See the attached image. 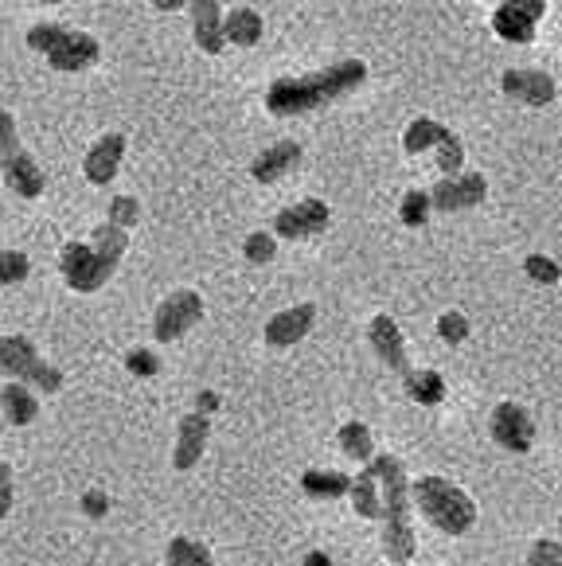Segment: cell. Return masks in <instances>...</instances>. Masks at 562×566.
I'll use <instances>...</instances> for the list:
<instances>
[{
  "mask_svg": "<svg viewBox=\"0 0 562 566\" xmlns=\"http://www.w3.org/2000/svg\"><path fill=\"white\" fill-rule=\"evenodd\" d=\"M367 78V67L360 59H344V63H332L321 67L313 75H298V78H278V83L266 91V109L273 117H298L309 114L316 106H329V102L344 98L347 91H356Z\"/></svg>",
  "mask_w": 562,
  "mask_h": 566,
  "instance_id": "obj_1",
  "label": "cell"
},
{
  "mask_svg": "<svg viewBox=\"0 0 562 566\" xmlns=\"http://www.w3.org/2000/svg\"><path fill=\"white\" fill-rule=\"evenodd\" d=\"M379 481V500H383V555L391 558V566H410L414 551H418V539H414V496H410V476H406V465L391 453L375 458L367 465Z\"/></svg>",
  "mask_w": 562,
  "mask_h": 566,
  "instance_id": "obj_2",
  "label": "cell"
},
{
  "mask_svg": "<svg viewBox=\"0 0 562 566\" xmlns=\"http://www.w3.org/2000/svg\"><path fill=\"white\" fill-rule=\"evenodd\" d=\"M125 254V231H117L114 223H102L94 231V242H66L63 247V282L75 293H94L114 277L117 262Z\"/></svg>",
  "mask_w": 562,
  "mask_h": 566,
  "instance_id": "obj_3",
  "label": "cell"
},
{
  "mask_svg": "<svg viewBox=\"0 0 562 566\" xmlns=\"http://www.w3.org/2000/svg\"><path fill=\"white\" fill-rule=\"evenodd\" d=\"M414 509L430 520L441 535H469V527L477 524V504L465 496L457 484L441 481V476H418L410 484Z\"/></svg>",
  "mask_w": 562,
  "mask_h": 566,
  "instance_id": "obj_4",
  "label": "cell"
},
{
  "mask_svg": "<svg viewBox=\"0 0 562 566\" xmlns=\"http://www.w3.org/2000/svg\"><path fill=\"white\" fill-rule=\"evenodd\" d=\"M0 371L17 379V384L48 395L63 387V371L55 364H48V359H40V352L24 336H0Z\"/></svg>",
  "mask_w": 562,
  "mask_h": 566,
  "instance_id": "obj_5",
  "label": "cell"
},
{
  "mask_svg": "<svg viewBox=\"0 0 562 566\" xmlns=\"http://www.w3.org/2000/svg\"><path fill=\"white\" fill-rule=\"evenodd\" d=\"M204 317V297L191 290H176L173 297H165L157 305V317H153V333L160 344H173L188 333L196 321Z\"/></svg>",
  "mask_w": 562,
  "mask_h": 566,
  "instance_id": "obj_6",
  "label": "cell"
},
{
  "mask_svg": "<svg viewBox=\"0 0 562 566\" xmlns=\"http://www.w3.org/2000/svg\"><path fill=\"white\" fill-rule=\"evenodd\" d=\"M488 433H492V442L508 453H528L531 442H535V422L531 415L520 407V402H500L488 418Z\"/></svg>",
  "mask_w": 562,
  "mask_h": 566,
  "instance_id": "obj_7",
  "label": "cell"
},
{
  "mask_svg": "<svg viewBox=\"0 0 562 566\" xmlns=\"http://www.w3.org/2000/svg\"><path fill=\"white\" fill-rule=\"evenodd\" d=\"M329 219H332V211H329V203L324 200H301V203H293V208H281L278 216H273V239H313V234H321V231H329Z\"/></svg>",
  "mask_w": 562,
  "mask_h": 566,
  "instance_id": "obj_8",
  "label": "cell"
},
{
  "mask_svg": "<svg viewBox=\"0 0 562 566\" xmlns=\"http://www.w3.org/2000/svg\"><path fill=\"white\" fill-rule=\"evenodd\" d=\"M488 196V180L480 172H461L441 180L438 188L430 192V208L441 211V216H454V211H469L477 208L480 200Z\"/></svg>",
  "mask_w": 562,
  "mask_h": 566,
  "instance_id": "obj_9",
  "label": "cell"
},
{
  "mask_svg": "<svg viewBox=\"0 0 562 566\" xmlns=\"http://www.w3.org/2000/svg\"><path fill=\"white\" fill-rule=\"evenodd\" d=\"M547 4H539V0H512V4H500L497 12H492V32L500 35V40L508 43H528L535 40V24L543 20Z\"/></svg>",
  "mask_w": 562,
  "mask_h": 566,
  "instance_id": "obj_10",
  "label": "cell"
},
{
  "mask_svg": "<svg viewBox=\"0 0 562 566\" xmlns=\"http://www.w3.org/2000/svg\"><path fill=\"white\" fill-rule=\"evenodd\" d=\"M98 40L79 28H66L63 35L55 40V48L48 51V63L55 71H86L91 63H98Z\"/></svg>",
  "mask_w": 562,
  "mask_h": 566,
  "instance_id": "obj_11",
  "label": "cell"
},
{
  "mask_svg": "<svg viewBox=\"0 0 562 566\" xmlns=\"http://www.w3.org/2000/svg\"><path fill=\"white\" fill-rule=\"evenodd\" d=\"M313 321H316L313 305H293V308H285V313H278V317H270L262 336L270 348H293V344H301L313 333Z\"/></svg>",
  "mask_w": 562,
  "mask_h": 566,
  "instance_id": "obj_12",
  "label": "cell"
},
{
  "mask_svg": "<svg viewBox=\"0 0 562 566\" xmlns=\"http://www.w3.org/2000/svg\"><path fill=\"white\" fill-rule=\"evenodd\" d=\"M500 91L508 94V98L523 102V106H547V102H554V78L547 75V71H504V78H500Z\"/></svg>",
  "mask_w": 562,
  "mask_h": 566,
  "instance_id": "obj_13",
  "label": "cell"
},
{
  "mask_svg": "<svg viewBox=\"0 0 562 566\" xmlns=\"http://www.w3.org/2000/svg\"><path fill=\"white\" fill-rule=\"evenodd\" d=\"M207 442H211V418L204 415H184L180 418V433H176V450H173V465L180 473H188L199 458H204Z\"/></svg>",
  "mask_w": 562,
  "mask_h": 566,
  "instance_id": "obj_14",
  "label": "cell"
},
{
  "mask_svg": "<svg viewBox=\"0 0 562 566\" xmlns=\"http://www.w3.org/2000/svg\"><path fill=\"white\" fill-rule=\"evenodd\" d=\"M367 340H372L375 356H379L391 371H398V375L410 371V359H406V340H403V333H398V325L391 317H383V313H379V317L367 325Z\"/></svg>",
  "mask_w": 562,
  "mask_h": 566,
  "instance_id": "obj_15",
  "label": "cell"
},
{
  "mask_svg": "<svg viewBox=\"0 0 562 566\" xmlns=\"http://www.w3.org/2000/svg\"><path fill=\"white\" fill-rule=\"evenodd\" d=\"M122 157H125V134H106L91 145L83 160V172L91 184H110L122 168Z\"/></svg>",
  "mask_w": 562,
  "mask_h": 566,
  "instance_id": "obj_16",
  "label": "cell"
},
{
  "mask_svg": "<svg viewBox=\"0 0 562 566\" xmlns=\"http://www.w3.org/2000/svg\"><path fill=\"white\" fill-rule=\"evenodd\" d=\"M223 17H227V12L219 9V4H211V0H199V4H191V32H196L199 51H207V55H219V51L227 48Z\"/></svg>",
  "mask_w": 562,
  "mask_h": 566,
  "instance_id": "obj_17",
  "label": "cell"
},
{
  "mask_svg": "<svg viewBox=\"0 0 562 566\" xmlns=\"http://www.w3.org/2000/svg\"><path fill=\"white\" fill-rule=\"evenodd\" d=\"M298 160H301V145L298 142H278V145H270L266 153H258V160L250 165V176H254L258 184H278L281 176L298 165Z\"/></svg>",
  "mask_w": 562,
  "mask_h": 566,
  "instance_id": "obj_18",
  "label": "cell"
},
{
  "mask_svg": "<svg viewBox=\"0 0 562 566\" xmlns=\"http://www.w3.org/2000/svg\"><path fill=\"white\" fill-rule=\"evenodd\" d=\"M4 184H9L17 196H24V200H35V196H43V188H48V176H43V168L32 160V153H20V157L4 168Z\"/></svg>",
  "mask_w": 562,
  "mask_h": 566,
  "instance_id": "obj_19",
  "label": "cell"
},
{
  "mask_svg": "<svg viewBox=\"0 0 562 566\" xmlns=\"http://www.w3.org/2000/svg\"><path fill=\"white\" fill-rule=\"evenodd\" d=\"M403 387H406V399L418 402V407H438L446 399V379L438 371H406L403 375Z\"/></svg>",
  "mask_w": 562,
  "mask_h": 566,
  "instance_id": "obj_20",
  "label": "cell"
},
{
  "mask_svg": "<svg viewBox=\"0 0 562 566\" xmlns=\"http://www.w3.org/2000/svg\"><path fill=\"white\" fill-rule=\"evenodd\" d=\"M347 500H352V509H356V516H364V520H379V516H383L379 481H375L372 469H364L360 476H352V489H347Z\"/></svg>",
  "mask_w": 562,
  "mask_h": 566,
  "instance_id": "obj_21",
  "label": "cell"
},
{
  "mask_svg": "<svg viewBox=\"0 0 562 566\" xmlns=\"http://www.w3.org/2000/svg\"><path fill=\"white\" fill-rule=\"evenodd\" d=\"M347 489H352V476H344V473H329V469H309V473H301V492L313 500H340V496H347Z\"/></svg>",
  "mask_w": 562,
  "mask_h": 566,
  "instance_id": "obj_22",
  "label": "cell"
},
{
  "mask_svg": "<svg viewBox=\"0 0 562 566\" xmlns=\"http://www.w3.org/2000/svg\"><path fill=\"white\" fill-rule=\"evenodd\" d=\"M223 35L227 43H239V48H254L262 40V17L254 9H231L223 17Z\"/></svg>",
  "mask_w": 562,
  "mask_h": 566,
  "instance_id": "obj_23",
  "label": "cell"
},
{
  "mask_svg": "<svg viewBox=\"0 0 562 566\" xmlns=\"http://www.w3.org/2000/svg\"><path fill=\"white\" fill-rule=\"evenodd\" d=\"M0 407H4V415H9L12 426H32V418L40 415L32 387H24V384H4V391H0Z\"/></svg>",
  "mask_w": 562,
  "mask_h": 566,
  "instance_id": "obj_24",
  "label": "cell"
},
{
  "mask_svg": "<svg viewBox=\"0 0 562 566\" xmlns=\"http://www.w3.org/2000/svg\"><path fill=\"white\" fill-rule=\"evenodd\" d=\"M336 442H340V450H344V458L364 461V465H372L375 461V438L364 422H344L336 433Z\"/></svg>",
  "mask_w": 562,
  "mask_h": 566,
  "instance_id": "obj_25",
  "label": "cell"
},
{
  "mask_svg": "<svg viewBox=\"0 0 562 566\" xmlns=\"http://www.w3.org/2000/svg\"><path fill=\"white\" fill-rule=\"evenodd\" d=\"M446 137V125L434 122V117H414L410 125H406L403 134V149L410 153H426V149H438V142Z\"/></svg>",
  "mask_w": 562,
  "mask_h": 566,
  "instance_id": "obj_26",
  "label": "cell"
},
{
  "mask_svg": "<svg viewBox=\"0 0 562 566\" xmlns=\"http://www.w3.org/2000/svg\"><path fill=\"white\" fill-rule=\"evenodd\" d=\"M165 566H216V558H211V551L204 543L188 539V535H176L165 551Z\"/></svg>",
  "mask_w": 562,
  "mask_h": 566,
  "instance_id": "obj_27",
  "label": "cell"
},
{
  "mask_svg": "<svg viewBox=\"0 0 562 566\" xmlns=\"http://www.w3.org/2000/svg\"><path fill=\"white\" fill-rule=\"evenodd\" d=\"M461 165H465L461 137H457L454 129H446V137L438 142V168L446 172V180H449V176H461Z\"/></svg>",
  "mask_w": 562,
  "mask_h": 566,
  "instance_id": "obj_28",
  "label": "cell"
},
{
  "mask_svg": "<svg viewBox=\"0 0 562 566\" xmlns=\"http://www.w3.org/2000/svg\"><path fill=\"white\" fill-rule=\"evenodd\" d=\"M20 153H24V145H20L17 122H12L9 109H0V172H4V168H9Z\"/></svg>",
  "mask_w": 562,
  "mask_h": 566,
  "instance_id": "obj_29",
  "label": "cell"
},
{
  "mask_svg": "<svg viewBox=\"0 0 562 566\" xmlns=\"http://www.w3.org/2000/svg\"><path fill=\"white\" fill-rule=\"evenodd\" d=\"M430 192H406L403 196V208H398V219L406 227H426L430 223Z\"/></svg>",
  "mask_w": 562,
  "mask_h": 566,
  "instance_id": "obj_30",
  "label": "cell"
},
{
  "mask_svg": "<svg viewBox=\"0 0 562 566\" xmlns=\"http://www.w3.org/2000/svg\"><path fill=\"white\" fill-rule=\"evenodd\" d=\"M28 274H32L28 254H20V250H4L0 254V285H20L28 282Z\"/></svg>",
  "mask_w": 562,
  "mask_h": 566,
  "instance_id": "obj_31",
  "label": "cell"
},
{
  "mask_svg": "<svg viewBox=\"0 0 562 566\" xmlns=\"http://www.w3.org/2000/svg\"><path fill=\"white\" fill-rule=\"evenodd\" d=\"M523 274L535 285H554L562 277V266L554 259H547V254H531V259H523Z\"/></svg>",
  "mask_w": 562,
  "mask_h": 566,
  "instance_id": "obj_32",
  "label": "cell"
},
{
  "mask_svg": "<svg viewBox=\"0 0 562 566\" xmlns=\"http://www.w3.org/2000/svg\"><path fill=\"white\" fill-rule=\"evenodd\" d=\"M242 254H247L250 262H258V266H262V262H270L273 254H278V239H273L270 231H254L247 242H242Z\"/></svg>",
  "mask_w": 562,
  "mask_h": 566,
  "instance_id": "obj_33",
  "label": "cell"
},
{
  "mask_svg": "<svg viewBox=\"0 0 562 566\" xmlns=\"http://www.w3.org/2000/svg\"><path fill=\"white\" fill-rule=\"evenodd\" d=\"M140 216V203L133 200V196H114L110 200V223L117 227V231H129L133 223H137Z\"/></svg>",
  "mask_w": 562,
  "mask_h": 566,
  "instance_id": "obj_34",
  "label": "cell"
},
{
  "mask_svg": "<svg viewBox=\"0 0 562 566\" xmlns=\"http://www.w3.org/2000/svg\"><path fill=\"white\" fill-rule=\"evenodd\" d=\"M438 336L446 344H465L469 340V317H461V313H446V317H438Z\"/></svg>",
  "mask_w": 562,
  "mask_h": 566,
  "instance_id": "obj_35",
  "label": "cell"
},
{
  "mask_svg": "<svg viewBox=\"0 0 562 566\" xmlns=\"http://www.w3.org/2000/svg\"><path fill=\"white\" fill-rule=\"evenodd\" d=\"M523 566H562V543L554 539H535L528 551V563Z\"/></svg>",
  "mask_w": 562,
  "mask_h": 566,
  "instance_id": "obj_36",
  "label": "cell"
},
{
  "mask_svg": "<svg viewBox=\"0 0 562 566\" xmlns=\"http://www.w3.org/2000/svg\"><path fill=\"white\" fill-rule=\"evenodd\" d=\"M125 367H129L133 375H140V379H153V375L160 371V359H157V352L137 348V352H129V356H125Z\"/></svg>",
  "mask_w": 562,
  "mask_h": 566,
  "instance_id": "obj_37",
  "label": "cell"
},
{
  "mask_svg": "<svg viewBox=\"0 0 562 566\" xmlns=\"http://www.w3.org/2000/svg\"><path fill=\"white\" fill-rule=\"evenodd\" d=\"M63 32H66L63 24H35L32 32H28V48H32V51H43V55H48V51L55 48V40H59Z\"/></svg>",
  "mask_w": 562,
  "mask_h": 566,
  "instance_id": "obj_38",
  "label": "cell"
},
{
  "mask_svg": "<svg viewBox=\"0 0 562 566\" xmlns=\"http://www.w3.org/2000/svg\"><path fill=\"white\" fill-rule=\"evenodd\" d=\"M83 512L91 520H102L110 512V496L106 492H98V489H91V492H83Z\"/></svg>",
  "mask_w": 562,
  "mask_h": 566,
  "instance_id": "obj_39",
  "label": "cell"
},
{
  "mask_svg": "<svg viewBox=\"0 0 562 566\" xmlns=\"http://www.w3.org/2000/svg\"><path fill=\"white\" fill-rule=\"evenodd\" d=\"M12 512V465L0 461V520Z\"/></svg>",
  "mask_w": 562,
  "mask_h": 566,
  "instance_id": "obj_40",
  "label": "cell"
},
{
  "mask_svg": "<svg viewBox=\"0 0 562 566\" xmlns=\"http://www.w3.org/2000/svg\"><path fill=\"white\" fill-rule=\"evenodd\" d=\"M211 410H219V395L216 391H199L196 395V415H211Z\"/></svg>",
  "mask_w": 562,
  "mask_h": 566,
  "instance_id": "obj_41",
  "label": "cell"
},
{
  "mask_svg": "<svg viewBox=\"0 0 562 566\" xmlns=\"http://www.w3.org/2000/svg\"><path fill=\"white\" fill-rule=\"evenodd\" d=\"M301 566H332V558L324 555V551H309L305 563H301Z\"/></svg>",
  "mask_w": 562,
  "mask_h": 566,
  "instance_id": "obj_42",
  "label": "cell"
},
{
  "mask_svg": "<svg viewBox=\"0 0 562 566\" xmlns=\"http://www.w3.org/2000/svg\"><path fill=\"white\" fill-rule=\"evenodd\" d=\"M157 9H160V12H176V9H180V0H160Z\"/></svg>",
  "mask_w": 562,
  "mask_h": 566,
  "instance_id": "obj_43",
  "label": "cell"
},
{
  "mask_svg": "<svg viewBox=\"0 0 562 566\" xmlns=\"http://www.w3.org/2000/svg\"><path fill=\"white\" fill-rule=\"evenodd\" d=\"M559 532H562V516H559Z\"/></svg>",
  "mask_w": 562,
  "mask_h": 566,
  "instance_id": "obj_44",
  "label": "cell"
}]
</instances>
